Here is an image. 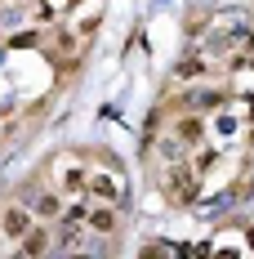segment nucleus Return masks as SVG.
<instances>
[{
    "label": "nucleus",
    "mask_w": 254,
    "mask_h": 259,
    "mask_svg": "<svg viewBox=\"0 0 254 259\" xmlns=\"http://www.w3.org/2000/svg\"><path fill=\"white\" fill-rule=\"evenodd\" d=\"M165 197L174 201V206H187V201H196V192H201V175L192 170V161H174V165H165Z\"/></svg>",
    "instance_id": "nucleus-1"
},
{
    "label": "nucleus",
    "mask_w": 254,
    "mask_h": 259,
    "mask_svg": "<svg viewBox=\"0 0 254 259\" xmlns=\"http://www.w3.org/2000/svg\"><path fill=\"white\" fill-rule=\"evenodd\" d=\"M85 197H94L98 206H125V179L112 170H98V175H89V183H85Z\"/></svg>",
    "instance_id": "nucleus-2"
},
{
    "label": "nucleus",
    "mask_w": 254,
    "mask_h": 259,
    "mask_svg": "<svg viewBox=\"0 0 254 259\" xmlns=\"http://www.w3.org/2000/svg\"><path fill=\"white\" fill-rule=\"evenodd\" d=\"M31 228H36V214H31V206L14 201V206L0 210V237H5V241H23Z\"/></svg>",
    "instance_id": "nucleus-3"
},
{
    "label": "nucleus",
    "mask_w": 254,
    "mask_h": 259,
    "mask_svg": "<svg viewBox=\"0 0 254 259\" xmlns=\"http://www.w3.org/2000/svg\"><path fill=\"white\" fill-rule=\"evenodd\" d=\"M121 224H125V206H94L85 214V228L94 237H116Z\"/></svg>",
    "instance_id": "nucleus-4"
},
{
    "label": "nucleus",
    "mask_w": 254,
    "mask_h": 259,
    "mask_svg": "<svg viewBox=\"0 0 254 259\" xmlns=\"http://www.w3.org/2000/svg\"><path fill=\"white\" fill-rule=\"evenodd\" d=\"M63 206H67V197H63V192L40 188V192H36V201H31V214H36L40 224H58V219H63Z\"/></svg>",
    "instance_id": "nucleus-5"
},
{
    "label": "nucleus",
    "mask_w": 254,
    "mask_h": 259,
    "mask_svg": "<svg viewBox=\"0 0 254 259\" xmlns=\"http://www.w3.org/2000/svg\"><path fill=\"white\" fill-rule=\"evenodd\" d=\"M18 246H23V250H18L23 259H45V255H54V233L45 228V224H36V228H31Z\"/></svg>",
    "instance_id": "nucleus-6"
},
{
    "label": "nucleus",
    "mask_w": 254,
    "mask_h": 259,
    "mask_svg": "<svg viewBox=\"0 0 254 259\" xmlns=\"http://www.w3.org/2000/svg\"><path fill=\"white\" fill-rule=\"evenodd\" d=\"M201 134H205V121H201V112H187V116H178V125H174V139L183 143V148H196V143H201Z\"/></svg>",
    "instance_id": "nucleus-7"
},
{
    "label": "nucleus",
    "mask_w": 254,
    "mask_h": 259,
    "mask_svg": "<svg viewBox=\"0 0 254 259\" xmlns=\"http://www.w3.org/2000/svg\"><path fill=\"white\" fill-rule=\"evenodd\" d=\"M174 76H178V80H196V76H205V58H183Z\"/></svg>",
    "instance_id": "nucleus-8"
},
{
    "label": "nucleus",
    "mask_w": 254,
    "mask_h": 259,
    "mask_svg": "<svg viewBox=\"0 0 254 259\" xmlns=\"http://www.w3.org/2000/svg\"><path fill=\"white\" fill-rule=\"evenodd\" d=\"M170 246H161V241H152V246H143L138 250V259H174V255H165Z\"/></svg>",
    "instance_id": "nucleus-9"
},
{
    "label": "nucleus",
    "mask_w": 254,
    "mask_h": 259,
    "mask_svg": "<svg viewBox=\"0 0 254 259\" xmlns=\"http://www.w3.org/2000/svg\"><path fill=\"white\" fill-rule=\"evenodd\" d=\"M245 50H250V54H254V31H245Z\"/></svg>",
    "instance_id": "nucleus-10"
},
{
    "label": "nucleus",
    "mask_w": 254,
    "mask_h": 259,
    "mask_svg": "<svg viewBox=\"0 0 254 259\" xmlns=\"http://www.w3.org/2000/svg\"><path fill=\"white\" fill-rule=\"evenodd\" d=\"M0 259H5V237H0Z\"/></svg>",
    "instance_id": "nucleus-11"
},
{
    "label": "nucleus",
    "mask_w": 254,
    "mask_h": 259,
    "mask_svg": "<svg viewBox=\"0 0 254 259\" xmlns=\"http://www.w3.org/2000/svg\"><path fill=\"white\" fill-rule=\"evenodd\" d=\"M0 5H9V0H0Z\"/></svg>",
    "instance_id": "nucleus-12"
}]
</instances>
